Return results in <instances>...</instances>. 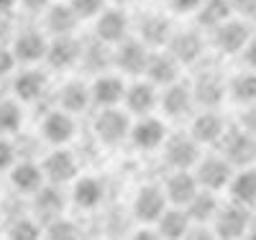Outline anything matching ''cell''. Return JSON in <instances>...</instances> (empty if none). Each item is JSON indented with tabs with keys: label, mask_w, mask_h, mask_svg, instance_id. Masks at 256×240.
Returning <instances> with one entry per match:
<instances>
[{
	"label": "cell",
	"mask_w": 256,
	"mask_h": 240,
	"mask_svg": "<svg viewBox=\"0 0 256 240\" xmlns=\"http://www.w3.org/2000/svg\"><path fill=\"white\" fill-rule=\"evenodd\" d=\"M131 128L134 125L128 120V115L123 110H118V107H102L100 115L92 123L98 141L105 146H118L123 138H131Z\"/></svg>",
	"instance_id": "1"
},
{
	"label": "cell",
	"mask_w": 256,
	"mask_h": 240,
	"mask_svg": "<svg viewBox=\"0 0 256 240\" xmlns=\"http://www.w3.org/2000/svg\"><path fill=\"white\" fill-rule=\"evenodd\" d=\"M251 207H244L238 202H230L228 207H220L216 220H212V235L218 238H244L251 230Z\"/></svg>",
	"instance_id": "2"
},
{
	"label": "cell",
	"mask_w": 256,
	"mask_h": 240,
	"mask_svg": "<svg viewBox=\"0 0 256 240\" xmlns=\"http://www.w3.org/2000/svg\"><path fill=\"white\" fill-rule=\"evenodd\" d=\"M166 202H169L166 189H162L156 184H144L136 192V197H134V215H136V220L144 223V225H156V220L166 210Z\"/></svg>",
	"instance_id": "3"
},
{
	"label": "cell",
	"mask_w": 256,
	"mask_h": 240,
	"mask_svg": "<svg viewBox=\"0 0 256 240\" xmlns=\"http://www.w3.org/2000/svg\"><path fill=\"white\" fill-rule=\"evenodd\" d=\"M223 156L233 166H248L256 159V136L244 125L236 130H226L223 136Z\"/></svg>",
	"instance_id": "4"
},
{
	"label": "cell",
	"mask_w": 256,
	"mask_h": 240,
	"mask_svg": "<svg viewBox=\"0 0 256 240\" xmlns=\"http://www.w3.org/2000/svg\"><path fill=\"white\" fill-rule=\"evenodd\" d=\"M164 156H166V164H172L174 169H192L200 161V143L192 133L190 136L177 133L164 141Z\"/></svg>",
	"instance_id": "5"
},
{
	"label": "cell",
	"mask_w": 256,
	"mask_h": 240,
	"mask_svg": "<svg viewBox=\"0 0 256 240\" xmlns=\"http://www.w3.org/2000/svg\"><path fill=\"white\" fill-rule=\"evenodd\" d=\"M233 164L226 159V156H208L202 161H198V171L195 177L200 182V187L210 189V192H218V189H226L233 179Z\"/></svg>",
	"instance_id": "6"
},
{
	"label": "cell",
	"mask_w": 256,
	"mask_h": 240,
	"mask_svg": "<svg viewBox=\"0 0 256 240\" xmlns=\"http://www.w3.org/2000/svg\"><path fill=\"white\" fill-rule=\"evenodd\" d=\"M251 28L246 20H238V18H228L226 23H220L216 28V46L223 51V54H238L246 49V43L251 38Z\"/></svg>",
	"instance_id": "7"
},
{
	"label": "cell",
	"mask_w": 256,
	"mask_h": 240,
	"mask_svg": "<svg viewBox=\"0 0 256 240\" xmlns=\"http://www.w3.org/2000/svg\"><path fill=\"white\" fill-rule=\"evenodd\" d=\"M74 136V120L70 115V110H52L44 115V120H41V138H44L46 143L52 146H64L70 143Z\"/></svg>",
	"instance_id": "8"
},
{
	"label": "cell",
	"mask_w": 256,
	"mask_h": 240,
	"mask_svg": "<svg viewBox=\"0 0 256 240\" xmlns=\"http://www.w3.org/2000/svg\"><path fill=\"white\" fill-rule=\"evenodd\" d=\"M148 59H152V54L146 51V43L144 41H126L123 38L120 46L113 54L116 67L120 72H126V74H141V72H146Z\"/></svg>",
	"instance_id": "9"
},
{
	"label": "cell",
	"mask_w": 256,
	"mask_h": 240,
	"mask_svg": "<svg viewBox=\"0 0 256 240\" xmlns=\"http://www.w3.org/2000/svg\"><path fill=\"white\" fill-rule=\"evenodd\" d=\"M166 197L172 205H180V207H187L192 202V197L202 189L195 174H190V169H177L172 177L166 179Z\"/></svg>",
	"instance_id": "10"
},
{
	"label": "cell",
	"mask_w": 256,
	"mask_h": 240,
	"mask_svg": "<svg viewBox=\"0 0 256 240\" xmlns=\"http://www.w3.org/2000/svg\"><path fill=\"white\" fill-rule=\"evenodd\" d=\"M166 141V125L159 118H141L131 128V143L138 151H154Z\"/></svg>",
	"instance_id": "11"
},
{
	"label": "cell",
	"mask_w": 256,
	"mask_h": 240,
	"mask_svg": "<svg viewBox=\"0 0 256 240\" xmlns=\"http://www.w3.org/2000/svg\"><path fill=\"white\" fill-rule=\"evenodd\" d=\"M46 61L52 69H70L74 67L77 61H82V46L67 33V36H56L49 43V51H46Z\"/></svg>",
	"instance_id": "12"
},
{
	"label": "cell",
	"mask_w": 256,
	"mask_h": 240,
	"mask_svg": "<svg viewBox=\"0 0 256 240\" xmlns=\"http://www.w3.org/2000/svg\"><path fill=\"white\" fill-rule=\"evenodd\" d=\"M44 171H46V179L52 184H62L64 187L67 182H72L77 177V159H74L72 151L56 148V151H52V154L46 156Z\"/></svg>",
	"instance_id": "13"
},
{
	"label": "cell",
	"mask_w": 256,
	"mask_h": 240,
	"mask_svg": "<svg viewBox=\"0 0 256 240\" xmlns=\"http://www.w3.org/2000/svg\"><path fill=\"white\" fill-rule=\"evenodd\" d=\"M226 120L212 110V107H205V113H200L195 120H192V130L190 133L198 138L200 146H210V143H218L226 136Z\"/></svg>",
	"instance_id": "14"
},
{
	"label": "cell",
	"mask_w": 256,
	"mask_h": 240,
	"mask_svg": "<svg viewBox=\"0 0 256 240\" xmlns=\"http://www.w3.org/2000/svg\"><path fill=\"white\" fill-rule=\"evenodd\" d=\"M192 102H195V90L184 82H172L164 87L162 95V110L172 118H182L184 113H190Z\"/></svg>",
	"instance_id": "15"
},
{
	"label": "cell",
	"mask_w": 256,
	"mask_h": 240,
	"mask_svg": "<svg viewBox=\"0 0 256 240\" xmlns=\"http://www.w3.org/2000/svg\"><path fill=\"white\" fill-rule=\"evenodd\" d=\"M95 33L100 41L105 43H120L128 33V18L123 10L110 8V10H102L98 15V23H95Z\"/></svg>",
	"instance_id": "16"
},
{
	"label": "cell",
	"mask_w": 256,
	"mask_h": 240,
	"mask_svg": "<svg viewBox=\"0 0 256 240\" xmlns=\"http://www.w3.org/2000/svg\"><path fill=\"white\" fill-rule=\"evenodd\" d=\"M44 179H46L44 166H36L34 161H20L10 169V184H13L16 192L36 194L41 187H44Z\"/></svg>",
	"instance_id": "17"
},
{
	"label": "cell",
	"mask_w": 256,
	"mask_h": 240,
	"mask_svg": "<svg viewBox=\"0 0 256 240\" xmlns=\"http://www.w3.org/2000/svg\"><path fill=\"white\" fill-rule=\"evenodd\" d=\"M126 90H128V87L123 84L120 77H116V74H100L92 82V102L98 107H116L120 100H126Z\"/></svg>",
	"instance_id": "18"
},
{
	"label": "cell",
	"mask_w": 256,
	"mask_h": 240,
	"mask_svg": "<svg viewBox=\"0 0 256 240\" xmlns=\"http://www.w3.org/2000/svg\"><path fill=\"white\" fill-rule=\"evenodd\" d=\"M64 205H67V200H64L62 184H52V182H49V187H41V189L34 194V210H36L38 217H44L46 223L64 212Z\"/></svg>",
	"instance_id": "19"
},
{
	"label": "cell",
	"mask_w": 256,
	"mask_h": 240,
	"mask_svg": "<svg viewBox=\"0 0 256 240\" xmlns=\"http://www.w3.org/2000/svg\"><path fill=\"white\" fill-rule=\"evenodd\" d=\"M195 102H200L202 107H216L226 100V95H228V84L218 77V74H212V72H205L198 82H195Z\"/></svg>",
	"instance_id": "20"
},
{
	"label": "cell",
	"mask_w": 256,
	"mask_h": 240,
	"mask_svg": "<svg viewBox=\"0 0 256 240\" xmlns=\"http://www.w3.org/2000/svg\"><path fill=\"white\" fill-rule=\"evenodd\" d=\"M228 192H230V200L238 202L244 207H254L256 205V169L254 166H241L233 179L228 184Z\"/></svg>",
	"instance_id": "21"
},
{
	"label": "cell",
	"mask_w": 256,
	"mask_h": 240,
	"mask_svg": "<svg viewBox=\"0 0 256 240\" xmlns=\"http://www.w3.org/2000/svg\"><path fill=\"white\" fill-rule=\"evenodd\" d=\"M13 51H16L18 61L34 64L38 59H46L49 43H46V38L41 36L38 31H24V33H18L13 38Z\"/></svg>",
	"instance_id": "22"
},
{
	"label": "cell",
	"mask_w": 256,
	"mask_h": 240,
	"mask_svg": "<svg viewBox=\"0 0 256 240\" xmlns=\"http://www.w3.org/2000/svg\"><path fill=\"white\" fill-rule=\"evenodd\" d=\"M202 36L198 31H180L169 38V51L174 54V59L180 64H192L198 61L200 54H202Z\"/></svg>",
	"instance_id": "23"
},
{
	"label": "cell",
	"mask_w": 256,
	"mask_h": 240,
	"mask_svg": "<svg viewBox=\"0 0 256 240\" xmlns=\"http://www.w3.org/2000/svg\"><path fill=\"white\" fill-rule=\"evenodd\" d=\"M138 33H141V41L148 43V46H162V43H169L172 38V23L169 18H164L162 13H146L138 23Z\"/></svg>",
	"instance_id": "24"
},
{
	"label": "cell",
	"mask_w": 256,
	"mask_h": 240,
	"mask_svg": "<svg viewBox=\"0 0 256 240\" xmlns=\"http://www.w3.org/2000/svg\"><path fill=\"white\" fill-rule=\"evenodd\" d=\"M156 230H159V238H182V235H190L192 230V217L184 207L174 205L172 210H164V215L156 220Z\"/></svg>",
	"instance_id": "25"
},
{
	"label": "cell",
	"mask_w": 256,
	"mask_h": 240,
	"mask_svg": "<svg viewBox=\"0 0 256 240\" xmlns=\"http://www.w3.org/2000/svg\"><path fill=\"white\" fill-rule=\"evenodd\" d=\"M156 105V84L148 82H136L126 90V107L136 115H148Z\"/></svg>",
	"instance_id": "26"
},
{
	"label": "cell",
	"mask_w": 256,
	"mask_h": 240,
	"mask_svg": "<svg viewBox=\"0 0 256 240\" xmlns=\"http://www.w3.org/2000/svg\"><path fill=\"white\" fill-rule=\"evenodd\" d=\"M72 200H74V205L82 207V210H95V207L102 205V200H105V184H102L98 177H82V179L74 182Z\"/></svg>",
	"instance_id": "27"
},
{
	"label": "cell",
	"mask_w": 256,
	"mask_h": 240,
	"mask_svg": "<svg viewBox=\"0 0 256 240\" xmlns=\"http://www.w3.org/2000/svg\"><path fill=\"white\" fill-rule=\"evenodd\" d=\"M148 79H152L154 84L159 87H166V84H172L177 82V74H180V61L174 59V54L169 51V54H154L152 59H148V67L146 72Z\"/></svg>",
	"instance_id": "28"
},
{
	"label": "cell",
	"mask_w": 256,
	"mask_h": 240,
	"mask_svg": "<svg viewBox=\"0 0 256 240\" xmlns=\"http://www.w3.org/2000/svg\"><path fill=\"white\" fill-rule=\"evenodd\" d=\"M90 102H92V87H88L80 79L67 82L59 90V105L64 107V110H70V113H82Z\"/></svg>",
	"instance_id": "29"
},
{
	"label": "cell",
	"mask_w": 256,
	"mask_h": 240,
	"mask_svg": "<svg viewBox=\"0 0 256 240\" xmlns=\"http://www.w3.org/2000/svg\"><path fill=\"white\" fill-rule=\"evenodd\" d=\"M44 87H46V77L38 69H26V72L16 74V79H13V92L20 102L38 100L41 92H44Z\"/></svg>",
	"instance_id": "30"
},
{
	"label": "cell",
	"mask_w": 256,
	"mask_h": 240,
	"mask_svg": "<svg viewBox=\"0 0 256 240\" xmlns=\"http://www.w3.org/2000/svg\"><path fill=\"white\" fill-rule=\"evenodd\" d=\"M184 210H187L190 217H192V225H205V223H212V220H216V215H218L220 205H218L216 197H212V192L202 187V189L195 194V197H192V202H190Z\"/></svg>",
	"instance_id": "31"
},
{
	"label": "cell",
	"mask_w": 256,
	"mask_h": 240,
	"mask_svg": "<svg viewBox=\"0 0 256 240\" xmlns=\"http://www.w3.org/2000/svg\"><path fill=\"white\" fill-rule=\"evenodd\" d=\"M233 0H202V5L198 10V20L205 28H218L226 23L228 18H233Z\"/></svg>",
	"instance_id": "32"
},
{
	"label": "cell",
	"mask_w": 256,
	"mask_h": 240,
	"mask_svg": "<svg viewBox=\"0 0 256 240\" xmlns=\"http://www.w3.org/2000/svg\"><path fill=\"white\" fill-rule=\"evenodd\" d=\"M77 10L70 5H64V3H56V5H49V13H46V28L54 33V36H67L70 31H74L77 26Z\"/></svg>",
	"instance_id": "33"
},
{
	"label": "cell",
	"mask_w": 256,
	"mask_h": 240,
	"mask_svg": "<svg viewBox=\"0 0 256 240\" xmlns=\"http://www.w3.org/2000/svg\"><path fill=\"white\" fill-rule=\"evenodd\" d=\"M228 97L241 105L248 107L256 102V72H238L228 82Z\"/></svg>",
	"instance_id": "34"
},
{
	"label": "cell",
	"mask_w": 256,
	"mask_h": 240,
	"mask_svg": "<svg viewBox=\"0 0 256 240\" xmlns=\"http://www.w3.org/2000/svg\"><path fill=\"white\" fill-rule=\"evenodd\" d=\"M20 125H24V107L16 100H3L0 102V133H16Z\"/></svg>",
	"instance_id": "35"
},
{
	"label": "cell",
	"mask_w": 256,
	"mask_h": 240,
	"mask_svg": "<svg viewBox=\"0 0 256 240\" xmlns=\"http://www.w3.org/2000/svg\"><path fill=\"white\" fill-rule=\"evenodd\" d=\"M82 61L88 64V69L92 72H102L105 67L110 64V56H108V49H105V41H95L90 46H82Z\"/></svg>",
	"instance_id": "36"
},
{
	"label": "cell",
	"mask_w": 256,
	"mask_h": 240,
	"mask_svg": "<svg viewBox=\"0 0 256 240\" xmlns=\"http://www.w3.org/2000/svg\"><path fill=\"white\" fill-rule=\"evenodd\" d=\"M46 238H54V240H70V238H77V225L67 217H54V220L46 223Z\"/></svg>",
	"instance_id": "37"
},
{
	"label": "cell",
	"mask_w": 256,
	"mask_h": 240,
	"mask_svg": "<svg viewBox=\"0 0 256 240\" xmlns=\"http://www.w3.org/2000/svg\"><path fill=\"white\" fill-rule=\"evenodd\" d=\"M10 238H18V240H31V238H38L41 235V228L36 220H28V217H18V220L10 225L8 230Z\"/></svg>",
	"instance_id": "38"
},
{
	"label": "cell",
	"mask_w": 256,
	"mask_h": 240,
	"mask_svg": "<svg viewBox=\"0 0 256 240\" xmlns=\"http://www.w3.org/2000/svg\"><path fill=\"white\" fill-rule=\"evenodd\" d=\"M72 8L77 10L80 18H95L102 13V5H105V0H70Z\"/></svg>",
	"instance_id": "39"
},
{
	"label": "cell",
	"mask_w": 256,
	"mask_h": 240,
	"mask_svg": "<svg viewBox=\"0 0 256 240\" xmlns=\"http://www.w3.org/2000/svg\"><path fill=\"white\" fill-rule=\"evenodd\" d=\"M16 61H18L16 51H13V49H8L6 43H3V46H0V79H3V77H8V74L13 72Z\"/></svg>",
	"instance_id": "40"
},
{
	"label": "cell",
	"mask_w": 256,
	"mask_h": 240,
	"mask_svg": "<svg viewBox=\"0 0 256 240\" xmlns=\"http://www.w3.org/2000/svg\"><path fill=\"white\" fill-rule=\"evenodd\" d=\"M13 164H16V148H13V143L6 141V138H0V171L13 169Z\"/></svg>",
	"instance_id": "41"
},
{
	"label": "cell",
	"mask_w": 256,
	"mask_h": 240,
	"mask_svg": "<svg viewBox=\"0 0 256 240\" xmlns=\"http://www.w3.org/2000/svg\"><path fill=\"white\" fill-rule=\"evenodd\" d=\"M169 5H172V10H177V13H192V10L198 13L202 0H169Z\"/></svg>",
	"instance_id": "42"
},
{
	"label": "cell",
	"mask_w": 256,
	"mask_h": 240,
	"mask_svg": "<svg viewBox=\"0 0 256 240\" xmlns=\"http://www.w3.org/2000/svg\"><path fill=\"white\" fill-rule=\"evenodd\" d=\"M233 8L244 18H256V0H233Z\"/></svg>",
	"instance_id": "43"
},
{
	"label": "cell",
	"mask_w": 256,
	"mask_h": 240,
	"mask_svg": "<svg viewBox=\"0 0 256 240\" xmlns=\"http://www.w3.org/2000/svg\"><path fill=\"white\" fill-rule=\"evenodd\" d=\"M241 125L256 136V102L246 107V113H244V118H241Z\"/></svg>",
	"instance_id": "44"
},
{
	"label": "cell",
	"mask_w": 256,
	"mask_h": 240,
	"mask_svg": "<svg viewBox=\"0 0 256 240\" xmlns=\"http://www.w3.org/2000/svg\"><path fill=\"white\" fill-rule=\"evenodd\" d=\"M241 54H244V61L248 64V67H251V69H256V36H251V38H248L246 49H244Z\"/></svg>",
	"instance_id": "45"
},
{
	"label": "cell",
	"mask_w": 256,
	"mask_h": 240,
	"mask_svg": "<svg viewBox=\"0 0 256 240\" xmlns=\"http://www.w3.org/2000/svg\"><path fill=\"white\" fill-rule=\"evenodd\" d=\"M8 36H10V23H8L6 13H0V46L8 41Z\"/></svg>",
	"instance_id": "46"
},
{
	"label": "cell",
	"mask_w": 256,
	"mask_h": 240,
	"mask_svg": "<svg viewBox=\"0 0 256 240\" xmlns=\"http://www.w3.org/2000/svg\"><path fill=\"white\" fill-rule=\"evenodd\" d=\"M28 10H44V8H49L52 5V0H20Z\"/></svg>",
	"instance_id": "47"
},
{
	"label": "cell",
	"mask_w": 256,
	"mask_h": 240,
	"mask_svg": "<svg viewBox=\"0 0 256 240\" xmlns=\"http://www.w3.org/2000/svg\"><path fill=\"white\" fill-rule=\"evenodd\" d=\"M16 3H18V0H0V13H10L13 8H16Z\"/></svg>",
	"instance_id": "48"
},
{
	"label": "cell",
	"mask_w": 256,
	"mask_h": 240,
	"mask_svg": "<svg viewBox=\"0 0 256 240\" xmlns=\"http://www.w3.org/2000/svg\"><path fill=\"white\" fill-rule=\"evenodd\" d=\"M248 238H256V223H251V230H248Z\"/></svg>",
	"instance_id": "49"
},
{
	"label": "cell",
	"mask_w": 256,
	"mask_h": 240,
	"mask_svg": "<svg viewBox=\"0 0 256 240\" xmlns=\"http://www.w3.org/2000/svg\"><path fill=\"white\" fill-rule=\"evenodd\" d=\"M113 3H131V0H113Z\"/></svg>",
	"instance_id": "50"
}]
</instances>
